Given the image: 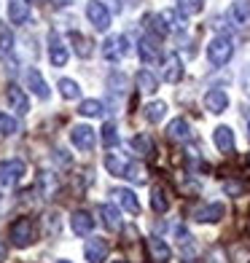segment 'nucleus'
<instances>
[{
    "mask_svg": "<svg viewBox=\"0 0 250 263\" xmlns=\"http://www.w3.org/2000/svg\"><path fill=\"white\" fill-rule=\"evenodd\" d=\"M102 145H105V148H116V145H118L116 124H105V126H102Z\"/></svg>",
    "mask_w": 250,
    "mask_h": 263,
    "instance_id": "obj_37",
    "label": "nucleus"
},
{
    "mask_svg": "<svg viewBox=\"0 0 250 263\" xmlns=\"http://www.w3.org/2000/svg\"><path fill=\"white\" fill-rule=\"evenodd\" d=\"M142 116H146L151 124H162V121H164V116H167V102H162V100L148 102L146 107H142Z\"/></svg>",
    "mask_w": 250,
    "mask_h": 263,
    "instance_id": "obj_24",
    "label": "nucleus"
},
{
    "mask_svg": "<svg viewBox=\"0 0 250 263\" xmlns=\"http://www.w3.org/2000/svg\"><path fill=\"white\" fill-rule=\"evenodd\" d=\"M105 170L116 177H124L129 183H146V172H142V166L137 161H129L124 159L121 153H108L105 156Z\"/></svg>",
    "mask_w": 250,
    "mask_h": 263,
    "instance_id": "obj_1",
    "label": "nucleus"
},
{
    "mask_svg": "<svg viewBox=\"0 0 250 263\" xmlns=\"http://www.w3.org/2000/svg\"><path fill=\"white\" fill-rule=\"evenodd\" d=\"M100 218H102V223H105V229H108V231H118V229H121V212H118L113 204H102L100 207Z\"/></svg>",
    "mask_w": 250,
    "mask_h": 263,
    "instance_id": "obj_20",
    "label": "nucleus"
},
{
    "mask_svg": "<svg viewBox=\"0 0 250 263\" xmlns=\"http://www.w3.org/2000/svg\"><path fill=\"white\" fill-rule=\"evenodd\" d=\"M247 140H250V124H247Z\"/></svg>",
    "mask_w": 250,
    "mask_h": 263,
    "instance_id": "obj_42",
    "label": "nucleus"
},
{
    "mask_svg": "<svg viewBox=\"0 0 250 263\" xmlns=\"http://www.w3.org/2000/svg\"><path fill=\"white\" fill-rule=\"evenodd\" d=\"M8 54H14V32L8 30V25H0V59Z\"/></svg>",
    "mask_w": 250,
    "mask_h": 263,
    "instance_id": "obj_29",
    "label": "nucleus"
},
{
    "mask_svg": "<svg viewBox=\"0 0 250 263\" xmlns=\"http://www.w3.org/2000/svg\"><path fill=\"white\" fill-rule=\"evenodd\" d=\"M167 135L172 140H188L191 137V126H188L186 118H172V121L167 124Z\"/></svg>",
    "mask_w": 250,
    "mask_h": 263,
    "instance_id": "obj_23",
    "label": "nucleus"
},
{
    "mask_svg": "<svg viewBox=\"0 0 250 263\" xmlns=\"http://www.w3.org/2000/svg\"><path fill=\"white\" fill-rule=\"evenodd\" d=\"M229 19L237 27H250V3H245V0L231 3L229 6Z\"/></svg>",
    "mask_w": 250,
    "mask_h": 263,
    "instance_id": "obj_15",
    "label": "nucleus"
},
{
    "mask_svg": "<svg viewBox=\"0 0 250 263\" xmlns=\"http://www.w3.org/2000/svg\"><path fill=\"white\" fill-rule=\"evenodd\" d=\"M135 81H137V89H140L142 94H153V91L159 89V81H156V76H153L151 70H140Z\"/></svg>",
    "mask_w": 250,
    "mask_h": 263,
    "instance_id": "obj_25",
    "label": "nucleus"
},
{
    "mask_svg": "<svg viewBox=\"0 0 250 263\" xmlns=\"http://www.w3.org/2000/svg\"><path fill=\"white\" fill-rule=\"evenodd\" d=\"M223 191H226V194H240L242 185L240 183H223Z\"/></svg>",
    "mask_w": 250,
    "mask_h": 263,
    "instance_id": "obj_39",
    "label": "nucleus"
},
{
    "mask_svg": "<svg viewBox=\"0 0 250 263\" xmlns=\"http://www.w3.org/2000/svg\"><path fill=\"white\" fill-rule=\"evenodd\" d=\"M175 239H177V247H181V253H183V255H186V253H188V255H194V253H197L194 236L188 234L186 226H181V223L175 226Z\"/></svg>",
    "mask_w": 250,
    "mask_h": 263,
    "instance_id": "obj_21",
    "label": "nucleus"
},
{
    "mask_svg": "<svg viewBox=\"0 0 250 263\" xmlns=\"http://www.w3.org/2000/svg\"><path fill=\"white\" fill-rule=\"evenodd\" d=\"M142 25H146V30L148 32H153V35H159V38H164L167 32V25H164V16L162 14H148V16H142Z\"/></svg>",
    "mask_w": 250,
    "mask_h": 263,
    "instance_id": "obj_26",
    "label": "nucleus"
},
{
    "mask_svg": "<svg viewBox=\"0 0 250 263\" xmlns=\"http://www.w3.org/2000/svg\"><path fill=\"white\" fill-rule=\"evenodd\" d=\"M49 59H51L54 67H65L67 65V49H65V43H62V38H59L57 32H49Z\"/></svg>",
    "mask_w": 250,
    "mask_h": 263,
    "instance_id": "obj_13",
    "label": "nucleus"
},
{
    "mask_svg": "<svg viewBox=\"0 0 250 263\" xmlns=\"http://www.w3.org/2000/svg\"><path fill=\"white\" fill-rule=\"evenodd\" d=\"M11 242L14 247H30L35 242V223L30 218H19L11 226Z\"/></svg>",
    "mask_w": 250,
    "mask_h": 263,
    "instance_id": "obj_4",
    "label": "nucleus"
},
{
    "mask_svg": "<svg viewBox=\"0 0 250 263\" xmlns=\"http://www.w3.org/2000/svg\"><path fill=\"white\" fill-rule=\"evenodd\" d=\"M148 247H151V255H153V260H159V263H167L172 258V250H170V245L164 242V239H159V236H148Z\"/></svg>",
    "mask_w": 250,
    "mask_h": 263,
    "instance_id": "obj_19",
    "label": "nucleus"
},
{
    "mask_svg": "<svg viewBox=\"0 0 250 263\" xmlns=\"http://www.w3.org/2000/svg\"><path fill=\"white\" fill-rule=\"evenodd\" d=\"M137 54H140V59H142V65L159 62V51H156V46H153L151 41H140V43H137Z\"/></svg>",
    "mask_w": 250,
    "mask_h": 263,
    "instance_id": "obj_28",
    "label": "nucleus"
},
{
    "mask_svg": "<svg viewBox=\"0 0 250 263\" xmlns=\"http://www.w3.org/2000/svg\"><path fill=\"white\" fill-rule=\"evenodd\" d=\"M212 142H216V148L223 151V153L234 151V132H231V126H218L216 132H212Z\"/></svg>",
    "mask_w": 250,
    "mask_h": 263,
    "instance_id": "obj_18",
    "label": "nucleus"
},
{
    "mask_svg": "<svg viewBox=\"0 0 250 263\" xmlns=\"http://www.w3.org/2000/svg\"><path fill=\"white\" fill-rule=\"evenodd\" d=\"M132 148H135L137 153H142V156H151V153H153V142H151V137H146V135H135V137H132Z\"/></svg>",
    "mask_w": 250,
    "mask_h": 263,
    "instance_id": "obj_36",
    "label": "nucleus"
},
{
    "mask_svg": "<svg viewBox=\"0 0 250 263\" xmlns=\"http://www.w3.org/2000/svg\"><path fill=\"white\" fill-rule=\"evenodd\" d=\"M223 215H226V207L221 201H212V204H202L194 210V220L197 223H218Z\"/></svg>",
    "mask_w": 250,
    "mask_h": 263,
    "instance_id": "obj_9",
    "label": "nucleus"
},
{
    "mask_svg": "<svg viewBox=\"0 0 250 263\" xmlns=\"http://www.w3.org/2000/svg\"><path fill=\"white\" fill-rule=\"evenodd\" d=\"M3 260H6V245L0 242V263H3Z\"/></svg>",
    "mask_w": 250,
    "mask_h": 263,
    "instance_id": "obj_41",
    "label": "nucleus"
},
{
    "mask_svg": "<svg viewBox=\"0 0 250 263\" xmlns=\"http://www.w3.org/2000/svg\"><path fill=\"white\" fill-rule=\"evenodd\" d=\"M78 113L86 116V118H97V116L105 113V105H102L100 100H83V102L78 105Z\"/></svg>",
    "mask_w": 250,
    "mask_h": 263,
    "instance_id": "obj_31",
    "label": "nucleus"
},
{
    "mask_svg": "<svg viewBox=\"0 0 250 263\" xmlns=\"http://www.w3.org/2000/svg\"><path fill=\"white\" fill-rule=\"evenodd\" d=\"M8 19H11V25H25L30 19L27 0H8Z\"/></svg>",
    "mask_w": 250,
    "mask_h": 263,
    "instance_id": "obj_16",
    "label": "nucleus"
},
{
    "mask_svg": "<svg viewBox=\"0 0 250 263\" xmlns=\"http://www.w3.org/2000/svg\"><path fill=\"white\" fill-rule=\"evenodd\" d=\"M242 89H245V94L250 97V67L242 70Z\"/></svg>",
    "mask_w": 250,
    "mask_h": 263,
    "instance_id": "obj_38",
    "label": "nucleus"
},
{
    "mask_svg": "<svg viewBox=\"0 0 250 263\" xmlns=\"http://www.w3.org/2000/svg\"><path fill=\"white\" fill-rule=\"evenodd\" d=\"M57 263H70V260H57Z\"/></svg>",
    "mask_w": 250,
    "mask_h": 263,
    "instance_id": "obj_44",
    "label": "nucleus"
},
{
    "mask_svg": "<svg viewBox=\"0 0 250 263\" xmlns=\"http://www.w3.org/2000/svg\"><path fill=\"white\" fill-rule=\"evenodd\" d=\"M151 207H153V212H167L170 210V199H167V191H164V185H156L151 191Z\"/></svg>",
    "mask_w": 250,
    "mask_h": 263,
    "instance_id": "obj_27",
    "label": "nucleus"
},
{
    "mask_svg": "<svg viewBox=\"0 0 250 263\" xmlns=\"http://www.w3.org/2000/svg\"><path fill=\"white\" fill-rule=\"evenodd\" d=\"M205 8V0H177V11L186 16H194V14H202Z\"/></svg>",
    "mask_w": 250,
    "mask_h": 263,
    "instance_id": "obj_34",
    "label": "nucleus"
},
{
    "mask_svg": "<svg viewBox=\"0 0 250 263\" xmlns=\"http://www.w3.org/2000/svg\"><path fill=\"white\" fill-rule=\"evenodd\" d=\"M205 110L207 113H212V116H221L226 107H229V94H226L223 89H210L207 94H205Z\"/></svg>",
    "mask_w": 250,
    "mask_h": 263,
    "instance_id": "obj_8",
    "label": "nucleus"
},
{
    "mask_svg": "<svg viewBox=\"0 0 250 263\" xmlns=\"http://www.w3.org/2000/svg\"><path fill=\"white\" fill-rule=\"evenodd\" d=\"M19 132V121L14 116H8V113H0V140H6V137H14Z\"/></svg>",
    "mask_w": 250,
    "mask_h": 263,
    "instance_id": "obj_30",
    "label": "nucleus"
},
{
    "mask_svg": "<svg viewBox=\"0 0 250 263\" xmlns=\"http://www.w3.org/2000/svg\"><path fill=\"white\" fill-rule=\"evenodd\" d=\"M70 43H73V49H76V54L78 57H83V59H86V57H92V43L86 41V38H83V35L81 32H70Z\"/></svg>",
    "mask_w": 250,
    "mask_h": 263,
    "instance_id": "obj_32",
    "label": "nucleus"
},
{
    "mask_svg": "<svg viewBox=\"0 0 250 263\" xmlns=\"http://www.w3.org/2000/svg\"><path fill=\"white\" fill-rule=\"evenodd\" d=\"M70 142H73V148H78V151H92L94 142H97V135H94L92 126L78 124V126L70 129Z\"/></svg>",
    "mask_w": 250,
    "mask_h": 263,
    "instance_id": "obj_7",
    "label": "nucleus"
},
{
    "mask_svg": "<svg viewBox=\"0 0 250 263\" xmlns=\"http://www.w3.org/2000/svg\"><path fill=\"white\" fill-rule=\"evenodd\" d=\"M25 161L22 159H8L0 164V191H11L22 177H25Z\"/></svg>",
    "mask_w": 250,
    "mask_h": 263,
    "instance_id": "obj_3",
    "label": "nucleus"
},
{
    "mask_svg": "<svg viewBox=\"0 0 250 263\" xmlns=\"http://www.w3.org/2000/svg\"><path fill=\"white\" fill-rule=\"evenodd\" d=\"M49 3H51V6H57V8H65V6L73 3V0H49Z\"/></svg>",
    "mask_w": 250,
    "mask_h": 263,
    "instance_id": "obj_40",
    "label": "nucleus"
},
{
    "mask_svg": "<svg viewBox=\"0 0 250 263\" xmlns=\"http://www.w3.org/2000/svg\"><path fill=\"white\" fill-rule=\"evenodd\" d=\"M113 196H116V201H118V204H121L127 212H132V215L140 212V201H137V196H135V191H129V188H116Z\"/></svg>",
    "mask_w": 250,
    "mask_h": 263,
    "instance_id": "obj_17",
    "label": "nucleus"
},
{
    "mask_svg": "<svg viewBox=\"0 0 250 263\" xmlns=\"http://www.w3.org/2000/svg\"><path fill=\"white\" fill-rule=\"evenodd\" d=\"M57 89H59V94H62L65 100H76L78 94H81V86H78L76 81H70V78H62V81L57 83Z\"/></svg>",
    "mask_w": 250,
    "mask_h": 263,
    "instance_id": "obj_33",
    "label": "nucleus"
},
{
    "mask_svg": "<svg viewBox=\"0 0 250 263\" xmlns=\"http://www.w3.org/2000/svg\"><path fill=\"white\" fill-rule=\"evenodd\" d=\"M83 255H86L89 263H102L105 258H108V242L100 236H94L86 242V247H83Z\"/></svg>",
    "mask_w": 250,
    "mask_h": 263,
    "instance_id": "obj_14",
    "label": "nucleus"
},
{
    "mask_svg": "<svg viewBox=\"0 0 250 263\" xmlns=\"http://www.w3.org/2000/svg\"><path fill=\"white\" fill-rule=\"evenodd\" d=\"M27 83H30V89L35 91V97H41V100H49V86H46L43 76H41L35 67H30V70H27Z\"/></svg>",
    "mask_w": 250,
    "mask_h": 263,
    "instance_id": "obj_22",
    "label": "nucleus"
},
{
    "mask_svg": "<svg viewBox=\"0 0 250 263\" xmlns=\"http://www.w3.org/2000/svg\"><path fill=\"white\" fill-rule=\"evenodd\" d=\"M86 16H89L92 27L97 32H105L111 27V11H108L105 3H100V0H89L86 3Z\"/></svg>",
    "mask_w": 250,
    "mask_h": 263,
    "instance_id": "obj_5",
    "label": "nucleus"
},
{
    "mask_svg": "<svg viewBox=\"0 0 250 263\" xmlns=\"http://www.w3.org/2000/svg\"><path fill=\"white\" fill-rule=\"evenodd\" d=\"M113 263H127V260H113Z\"/></svg>",
    "mask_w": 250,
    "mask_h": 263,
    "instance_id": "obj_43",
    "label": "nucleus"
},
{
    "mask_svg": "<svg viewBox=\"0 0 250 263\" xmlns=\"http://www.w3.org/2000/svg\"><path fill=\"white\" fill-rule=\"evenodd\" d=\"M164 25H167V30L170 32H181V30H186V22L177 16V11H164Z\"/></svg>",
    "mask_w": 250,
    "mask_h": 263,
    "instance_id": "obj_35",
    "label": "nucleus"
},
{
    "mask_svg": "<svg viewBox=\"0 0 250 263\" xmlns=\"http://www.w3.org/2000/svg\"><path fill=\"white\" fill-rule=\"evenodd\" d=\"M70 229H73L76 236H89L94 231V218L86 210H76L70 215Z\"/></svg>",
    "mask_w": 250,
    "mask_h": 263,
    "instance_id": "obj_11",
    "label": "nucleus"
},
{
    "mask_svg": "<svg viewBox=\"0 0 250 263\" xmlns=\"http://www.w3.org/2000/svg\"><path fill=\"white\" fill-rule=\"evenodd\" d=\"M6 100H8V105H11V110H16L19 116H27V113H30V100H27L25 89H19L16 83H11V86H8Z\"/></svg>",
    "mask_w": 250,
    "mask_h": 263,
    "instance_id": "obj_10",
    "label": "nucleus"
},
{
    "mask_svg": "<svg viewBox=\"0 0 250 263\" xmlns=\"http://www.w3.org/2000/svg\"><path fill=\"white\" fill-rule=\"evenodd\" d=\"M127 51H129L127 35H111V38L102 43V57L108 59V62H118V59H124Z\"/></svg>",
    "mask_w": 250,
    "mask_h": 263,
    "instance_id": "obj_6",
    "label": "nucleus"
},
{
    "mask_svg": "<svg viewBox=\"0 0 250 263\" xmlns=\"http://www.w3.org/2000/svg\"><path fill=\"white\" fill-rule=\"evenodd\" d=\"M162 76L167 83H177L183 78V62H181V57L177 54H170V57H164V62H162Z\"/></svg>",
    "mask_w": 250,
    "mask_h": 263,
    "instance_id": "obj_12",
    "label": "nucleus"
},
{
    "mask_svg": "<svg viewBox=\"0 0 250 263\" xmlns=\"http://www.w3.org/2000/svg\"><path fill=\"white\" fill-rule=\"evenodd\" d=\"M234 57V41L229 35H216L210 43H207V59L212 67H223L229 65V59Z\"/></svg>",
    "mask_w": 250,
    "mask_h": 263,
    "instance_id": "obj_2",
    "label": "nucleus"
}]
</instances>
